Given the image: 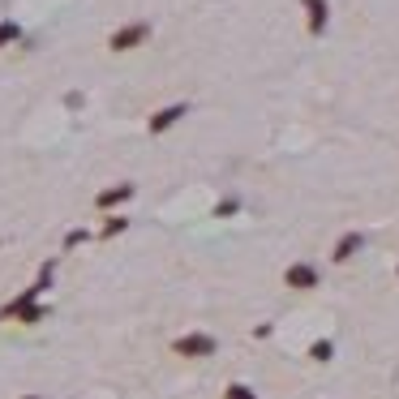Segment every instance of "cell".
<instances>
[{"label": "cell", "mask_w": 399, "mask_h": 399, "mask_svg": "<svg viewBox=\"0 0 399 399\" xmlns=\"http://www.w3.org/2000/svg\"><path fill=\"white\" fill-rule=\"evenodd\" d=\"M185 116H189V104H168V108H159V112L151 116V124H146V129H151V133H168L172 124H181Z\"/></svg>", "instance_id": "277c9868"}, {"label": "cell", "mask_w": 399, "mask_h": 399, "mask_svg": "<svg viewBox=\"0 0 399 399\" xmlns=\"http://www.w3.org/2000/svg\"><path fill=\"white\" fill-rule=\"evenodd\" d=\"M22 399H43V395H22Z\"/></svg>", "instance_id": "4fadbf2b"}, {"label": "cell", "mask_w": 399, "mask_h": 399, "mask_svg": "<svg viewBox=\"0 0 399 399\" xmlns=\"http://www.w3.org/2000/svg\"><path fill=\"white\" fill-rule=\"evenodd\" d=\"M301 5H305V13H309V35H314V39L327 35V17H331L327 0H301Z\"/></svg>", "instance_id": "8992f818"}, {"label": "cell", "mask_w": 399, "mask_h": 399, "mask_svg": "<svg viewBox=\"0 0 399 399\" xmlns=\"http://www.w3.org/2000/svg\"><path fill=\"white\" fill-rule=\"evenodd\" d=\"M124 228H129V219H124V215H112V219L104 223V228H99V236H104V241H112V236H120Z\"/></svg>", "instance_id": "9c48e42d"}, {"label": "cell", "mask_w": 399, "mask_h": 399, "mask_svg": "<svg viewBox=\"0 0 399 399\" xmlns=\"http://www.w3.org/2000/svg\"><path fill=\"white\" fill-rule=\"evenodd\" d=\"M17 39H22L17 22H0V47H9V43H17Z\"/></svg>", "instance_id": "30bf717a"}, {"label": "cell", "mask_w": 399, "mask_h": 399, "mask_svg": "<svg viewBox=\"0 0 399 399\" xmlns=\"http://www.w3.org/2000/svg\"><path fill=\"white\" fill-rule=\"evenodd\" d=\"M331 357H335V343H331V339H314V343H309V361L327 365Z\"/></svg>", "instance_id": "ba28073f"}, {"label": "cell", "mask_w": 399, "mask_h": 399, "mask_svg": "<svg viewBox=\"0 0 399 399\" xmlns=\"http://www.w3.org/2000/svg\"><path fill=\"white\" fill-rule=\"evenodd\" d=\"M86 241H90L86 228H69V232H65V249H78V245H86Z\"/></svg>", "instance_id": "7c38bea8"}, {"label": "cell", "mask_w": 399, "mask_h": 399, "mask_svg": "<svg viewBox=\"0 0 399 399\" xmlns=\"http://www.w3.org/2000/svg\"><path fill=\"white\" fill-rule=\"evenodd\" d=\"M146 39H151V22H129V26L112 31L108 47H112V52H133V47H138V43H146Z\"/></svg>", "instance_id": "7a4b0ae2"}, {"label": "cell", "mask_w": 399, "mask_h": 399, "mask_svg": "<svg viewBox=\"0 0 399 399\" xmlns=\"http://www.w3.org/2000/svg\"><path fill=\"white\" fill-rule=\"evenodd\" d=\"M318 266L314 262H292L288 270H284V284L288 288H296V292H309V288H318Z\"/></svg>", "instance_id": "3957f363"}, {"label": "cell", "mask_w": 399, "mask_h": 399, "mask_svg": "<svg viewBox=\"0 0 399 399\" xmlns=\"http://www.w3.org/2000/svg\"><path fill=\"white\" fill-rule=\"evenodd\" d=\"M361 245H365V232H343V236L335 241V249H331V262H339V266H343V262H352Z\"/></svg>", "instance_id": "5b68a950"}, {"label": "cell", "mask_w": 399, "mask_h": 399, "mask_svg": "<svg viewBox=\"0 0 399 399\" xmlns=\"http://www.w3.org/2000/svg\"><path fill=\"white\" fill-rule=\"evenodd\" d=\"M133 193H138V189H133L129 181H120V185H112V189L99 193V197H95V206H99V211H112V206H120V202H129Z\"/></svg>", "instance_id": "52a82bcc"}, {"label": "cell", "mask_w": 399, "mask_h": 399, "mask_svg": "<svg viewBox=\"0 0 399 399\" xmlns=\"http://www.w3.org/2000/svg\"><path fill=\"white\" fill-rule=\"evenodd\" d=\"M223 399H258V391H254V386H245V382H232L228 391H223Z\"/></svg>", "instance_id": "8fae6325"}, {"label": "cell", "mask_w": 399, "mask_h": 399, "mask_svg": "<svg viewBox=\"0 0 399 399\" xmlns=\"http://www.w3.org/2000/svg\"><path fill=\"white\" fill-rule=\"evenodd\" d=\"M172 352H177V357H189V361H206V357L219 352V339L206 335V331H193V335L172 339Z\"/></svg>", "instance_id": "6da1fadb"}]
</instances>
